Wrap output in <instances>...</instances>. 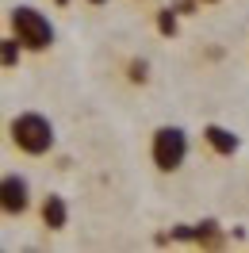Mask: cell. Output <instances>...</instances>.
<instances>
[{"instance_id":"obj_1","label":"cell","mask_w":249,"mask_h":253,"mask_svg":"<svg viewBox=\"0 0 249 253\" xmlns=\"http://www.w3.org/2000/svg\"><path fill=\"white\" fill-rule=\"evenodd\" d=\"M8 130H12V142H16L23 154H31V158L54 150V123H50L46 115H39V111H23V115H16Z\"/></svg>"},{"instance_id":"obj_2","label":"cell","mask_w":249,"mask_h":253,"mask_svg":"<svg viewBox=\"0 0 249 253\" xmlns=\"http://www.w3.org/2000/svg\"><path fill=\"white\" fill-rule=\"evenodd\" d=\"M12 39H16L23 50H46L50 42H54V27H50V19L39 12V8H31V4H23V8H16L12 12Z\"/></svg>"},{"instance_id":"obj_3","label":"cell","mask_w":249,"mask_h":253,"mask_svg":"<svg viewBox=\"0 0 249 253\" xmlns=\"http://www.w3.org/2000/svg\"><path fill=\"white\" fill-rule=\"evenodd\" d=\"M188 158V134L180 126H157L154 130V165L161 173H176Z\"/></svg>"},{"instance_id":"obj_4","label":"cell","mask_w":249,"mask_h":253,"mask_svg":"<svg viewBox=\"0 0 249 253\" xmlns=\"http://www.w3.org/2000/svg\"><path fill=\"white\" fill-rule=\"evenodd\" d=\"M31 207V188L19 173H8L0 176V211L4 215H23Z\"/></svg>"},{"instance_id":"obj_5","label":"cell","mask_w":249,"mask_h":253,"mask_svg":"<svg viewBox=\"0 0 249 253\" xmlns=\"http://www.w3.org/2000/svg\"><path fill=\"white\" fill-rule=\"evenodd\" d=\"M203 138H207V146H211L215 154H222V158L238 154V146H242L234 130H226V126H218V123H207V126H203Z\"/></svg>"},{"instance_id":"obj_6","label":"cell","mask_w":249,"mask_h":253,"mask_svg":"<svg viewBox=\"0 0 249 253\" xmlns=\"http://www.w3.org/2000/svg\"><path fill=\"white\" fill-rule=\"evenodd\" d=\"M42 222H46L50 230H65V222H69V207H65L62 196L50 192L46 200H42Z\"/></svg>"},{"instance_id":"obj_7","label":"cell","mask_w":249,"mask_h":253,"mask_svg":"<svg viewBox=\"0 0 249 253\" xmlns=\"http://www.w3.org/2000/svg\"><path fill=\"white\" fill-rule=\"evenodd\" d=\"M19 42L16 39H0V65H16L19 62Z\"/></svg>"},{"instance_id":"obj_8","label":"cell","mask_w":249,"mask_h":253,"mask_svg":"<svg viewBox=\"0 0 249 253\" xmlns=\"http://www.w3.org/2000/svg\"><path fill=\"white\" fill-rule=\"evenodd\" d=\"M157 31L176 35V12H172V8H161V12H157Z\"/></svg>"},{"instance_id":"obj_9","label":"cell","mask_w":249,"mask_h":253,"mask_svg":"<svg viewBox=\"0 0 249 253\" xmlns=\"http://www.w3.org/2000/svg\"><path fill=\"white\" fill-rule=\"evenodd\" d=\"M146 69H150L146 62H130V81H146Z\"/></svg>"},{"instance_id":"obj_10","label":"cell","mask_w":249,"mask_h":253,"mask_svg":"<svg viewBox=\"0 0 249 253\" xmlns=\"http://www.w3.org/2000/svg\"><path fill=\"white\" fill-rule=\"evenodd\" d=\"M196 8V0H176V12H192Z\"/></svg>"},{"instance_id":"obj_11","label":"cell","mask_w":249,"mask_h":253,"mask_svg":"<svg viewBox=\"0 0 249 253\" xmlns=\"http://www.w3.org/2000/svg\"><path fill=\"white\" fill-rule=\"evenodd\" d=\"M54 4H69V0H54Z\"/></svg>"},{"instance_id":"obj_12","label":"cell","mask_w":249,"mask_h":253,"mask_svg":"<svg viewBox=\"0 0 249 253\" xmlns=\"http://www.w3.org/2000/svg\"><path fill=\"white\" fill-rule=\"evenodd\" d=\"M88 4H104V0H88Z\"/></svg>"}]
</instances>
